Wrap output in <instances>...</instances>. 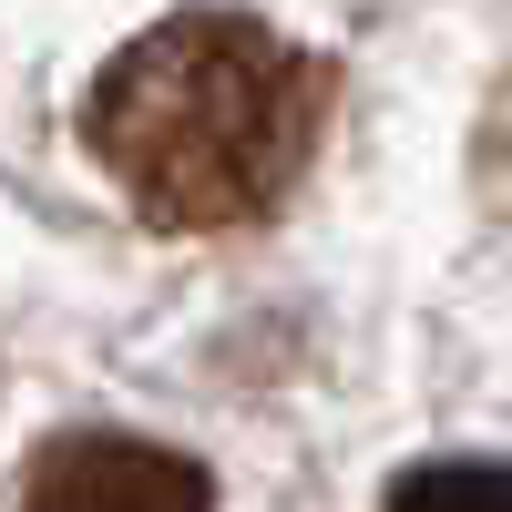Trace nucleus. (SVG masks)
<instances>
[{
  "instance_id": "obj_1",
  "label": "nucleus",
  "mask_w": 512,
  "mask_h": 512,
  "mask_svg": "<svg viewBox=\"0 0 512 512\" xmlns=\"http://www.w3.org/2000/svg\"><path fill=\"white\" fill-rule=\"evenodd\" d=\"M328 123V62L246 11H175L134 31L82 103L93 164L144 226L226 236L277 216Z\"/></svg>"
},
{
  "instance_id": "obj_2",
  "label": "nucleus",
  "mask_w": 512,
  "mask_h": 512,
  "mask_svg": "<svg viewBox=\"0 0 512 512\" xmlns=\"http://www.w3.org/2000/svg\"><path fill=\"white\" fill-rule=\"evenodd\" d=\"M21 512H216V482L164 441H123V431H82L31 461Z\"/></svg>"
},
{
  "instance_id": "obj_3",
  "label": "nucleus",
  "mask_w": 512,
  "mask_h": 512,
  "mask_svg": "<svg viewBox=\"0 0 512 512\" xmlns=\"http://www.w3.org/2000/svg\"><path fill=\"white\" fill-rule=\"evenodd\" d=\"M390 512H512V472L502 461H420V472H400Z\"/></svg>"
},
{
  "instance_id": "obj_4",
  "label": "nucleus",
  "mask_w": 512,
  "mask_h": 512,
  "mask_svg": "<svg viewBox=\"0 0 512 512\" xmlns=\"http://www.w3.org/2000/svg\"><path fill=\"white\" fill-rule=\"evenodd\" d=\"M502 175H512V144H502Z\"/></svg>"
}]
</instances>
